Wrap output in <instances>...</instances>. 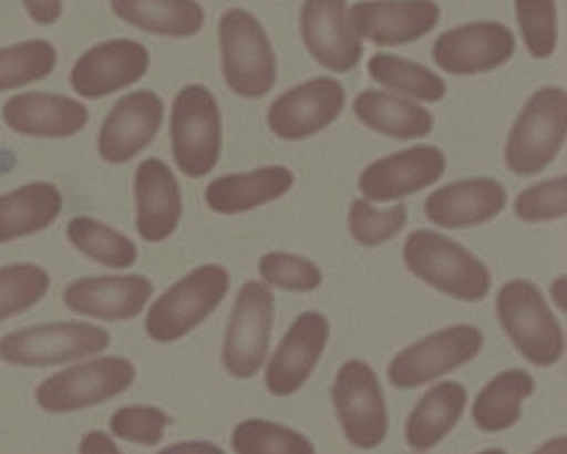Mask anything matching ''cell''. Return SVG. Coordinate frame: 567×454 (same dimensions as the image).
I'll use <instances>...</instances> for the list:
<instances>
[{"label":"cell","instance_id":"cell-1","mask_svg":"<svg viewBox=\"0 0 567 454\" xmlns=\"http://www.w3.org/2000/svg\"><path fill=\"white\" fill-rule=\"evenodd\" d=\"M219 47L224 80L237 96L257 100L274 90L277 56L254 13L240 7L226 10L219 20Z\"/></svg>","mask_w":567,"mask_h":454},{"label":"cell","instance_id":"cell-2","mask_svg":"<svg viewBox=\"0 0 567 454\" xmlns=\"http://www.w3.org/2000/svg\"><path fill=\"white\" fill-rule=\"evenodd\" d=\"M404 261L422 281L460 301H482L492 286V272L483 261L452 238L432 230L409 235Z\"/></svg>","mask_w":567,"mask_h":454},{"label":"cell","instance_id":"cell-3","mask_svg":"<svg viewBox=\"0 0 567 454\" xmlns=\"http://www.w3.org/2000/svg\"><path fill=\"white\" fill-rule=\"evenodd\" d=\"M567 133V96L558 86H545L529 96L509 131L505 163L516 176L543 173L558 157Z\"/></svg>","mask_w":567,"mask_h":454},{"label":"cell","instance_id":"cell-4","mask_svg":"<svg viewBox=\"0 0 567 454\" xmlns=\"http://www.w3.org/2000/svg\"><path fill=\"white\" fill-rule=\"evenodd\" d=\"M171 147L181 173L190 179H203L216 169L223 151V116L207 86L193 83L174 97Z\"/></svg>","mask_w":567,"mask_h":454},{"label":"cell","instance_id":"cell-5","mask_svg":"<svg viewBox=\"0 0 567 454\" xmlns=\"http://www.w3.org/2000/svg\"><path fill=\"white\" fill-rule=\"evenodd\" d=\"M496 316L526 361L551 367L561 359L565 332L533 282L512 279L503 285L496 296Z\"/></svg>","mask_w":567,"mask_h":454},{"label":"cell","instance_id":"cell-6","mask_svg":"<svg viewBox=\"0 0 567 454\" xmlns=\"http://www.w3.org/2000/svg\"><path fill=\"white\" fill-rule=\"evenodd\" d=\"M230 275L220 265H204L161 295L147 311L146 332L169 344L203 324L227 296Z\"/></svg>","mask_w":567,"mask_h":454},{"label":"cell","instance_id":"cell-7","mask_svg":"<svg viewBox=\"0 0 567 454\" xmlns=\"http://www.w3.org/2000/svg\"><path fill=\"white\" fill-rule=\"evenodd\" d=\"M134 379L136 369L127 359H93L43 380L35 399L49 413L80 412L126 392Z\"/></svg>","mask_w":567,"mask_h":454},{"label":"cell","instance_id":"cell-8","mask_svg":"<svg viewBox=\"0 0 567 454\" xmlns=\"http://www.w3.org/2000/svg\"><path fill=\"white\" fill-rule=\"evenodd\" d=\"M109 331L86 322L33 326L0 339V359L10 365L50 367L109 349Z\"/></svg>","mask_w":567,"mask_h":454},{"label":"cell","instance_id":"cell-9","mask_svg":"<svg viewBox=\"0 0 567 454\" xmlns=\"http://www.w3.org/2000/svg\"><path fill=\"white\" fill-rule=\"evenodd\" d=\"M333 403L342 432L352 446L374 450L388 436L389 419L381 382L369 363L351 359L333 385Z\"/></svg>","mask_w":567,"mask_h":454},{"label":"cell","instance_id":"cell-10","mask_svg":"<svg viewBox=\"0 0 567 454\" xmlns=\"http://www.w3.org/2000/svg\"><path fill=\"white\" fill-rule=\"evenodd\" d=\"M275 318V296L264 282L241 286L231 309L223 363L235 379H250L264 365Z\"/></svg>","mask_w":567,"mask_h":454},{"label":"cell","instance_id":"cell-11","mask_svg":"<svg viewBox=\"0 0 567 454\" xmlns=\"http://www.w3.org/2000/svg\"><path fill=\"white\" fill-rule=\"evenodd\" d=\"M483 341V332L476 326L442 329L399 352L389 365V380L402 390L427 385L475 359Z\"/></svg>","mask_w":567,"mask_h":454},{"label":"cell","instance_id":"cell-12","mask_svg":"<svg viewBox=\"0 0 567 454\" xmlns=\"http://www.w3.org/2000/svg\"><path fill=\"white\" fill-rule=\"evenodd\" d=\"M516 52V37L496 20H476L447 30L435 40L432 59L442 72L472 76L506 65Z\"/></svg>","mask_w":567,"mask_h":454},{"label":"cell","instance_id":"cell-13","mask_svg":"<svg viewBox=\"0 0 567 454\" xmlns=\"http://www.w3.org/2000/svg\"><path fill=\"white\" fill-rule=\"evenodd\" d=\"M346 90L331 76H317L285 91L270 104L268 127L284 141H303L321 133L340 117Z\"/></svg>","mask_w":567,"mask_h":454},{"label":"cell","instance_id":"cell-14","mask_svg":"<svg viewBox=\"0 0 567 454\" xmlns=\"http://www.w3.org/2000/svg\"><path fill=\"white\" fill-rule=\"evenodd\" d=\"M151 66L147 47L133 39L96 43L76 60L70 85L85 100H100L140 82Z\"/></svg>","mask_w":567,"mask_h":454},{"label":"cell","instance_id":"cell-15","mask_svg":"<svg viewBox=\"0 0 567 454\" xmlns=\"http://www.w3.org/2000/svg\"><path fill=\"white\" fill-rule=\"evenodd\" d=\"M163 121L164 101L159 94L151 90L124 94L100 127V157L114 166L130 163L156 140Z\"/></svg>","mask_w":567,"mask_h":454},{"label":"cell","instance_id":"cell-16","mask_svg":"<svg viewBox=\"0 0 567 454\" xmlns=\"http://www.w3.org/2000/svg\"><path fill=\"white\" fill-rule=\"evenodd\" d=\"M352 29L378 47H402L424 39L441 22L435 0H359L349 9Z\"/></svg>","mask_w":567,"mask_h":454},{"label":"cell","instance_id":"cell-17","mask_svg":"<svg viewBox=\"0 0 567 454\" xmlns=\"http://www.w3.org/2000/svg\"><path fill=\"white\" fill-rule=\"evenodd\" d=\"M300 33L308 53L330 72H352L361 62L364 47L352 29L346 0H305Z\"/></svg>","mask_w":567,"mask_h":454},{"label":"cell","instance_id":"cell-18","mask_svg":"<svg viewBox=\"0 0 567 454\" xmlns=\"http://www.w3.org/2000/svg\"><path fill=\"white\" fill-rule=\"evenodd\" d=\"M445 169L447 157L439 147L419 144L369 164L359 176V190L368 200H399L431 187Z\"/></svg>","mask_w":567,"mask_h":454},{"label":"cell","instance_id":"cell-19","mask_svg":"<svg viewBox=\"0 0 567 454\" xmlns=\"http://www.w3.org/2000/svg\"><path fill=\"white\" fill-rule=\"evenodd\" d=\"M330 339V321L321 312L298 316L275 351L265 372L268 392L290 396L301 389L317 369Z\"/></svg>","mask_w":567,"mask_h":454},{"label":"cell","instance_id":"cell-20","mask_svg":"<svg viewBox=\"0 0 567 454\" xmlns=\"http://www.w3.org/2000/svg\"><path fill=\"white\" fill-rule=\"evenodd\" d=\"M146 276H95L70 282L63 302L70 311L100 321H130L136 318L153 296Z\"/></svg>","mask_w":567,"mask_h":454},{"label":"cell","instance_id":"cell-21","mask_svg":"<svg viewBox=\"0 0 567 454\" xmlns=\"http://www.w3.org/2000/svg\"><path fill=\"white\" fill-rule=\"evenodd\" d=\"M3 123L13 133L45 140H65L85 130L90 111L70 96L42 91L16 94L2 107Z\"/></svg>","mask_w":567,"mask_h":454},{"label":"cell","instance_id":"cell-22","mask_svg":"<svg viewBox=\"0 0 567 454\" xmlns=\"http://www.w3.org/2000/svg\"><path fill=\"white\" fill-rule=\"evenodd\" d=\"M136 228L151 244L167 240L183 215V194L173 169L157 157L143 161L134 174Z\"/></svg>","mask_w":567,"mask_h":454},{"label":"cell","instance_id":"cell-23","mask_svg":"<svg viewBox=\"0 0 567 454\" xmlns=\"http://www.w3.org/2000/svg\"><path fill=\"white\" fill-rule=\"evenodd\" d=\"M508 194L502 182L473 177L444 185L429 195L424 210L429 220L444 228H470L493 220L506 207Z\"/></svg>","mask_w":567,"mask_h":454},{"label":"cell","instance_id":"cell-24","mask_svg":"<svg viewBox=\"0 0 567 454\" xmlns=\"http://www.w3.org/2000/svg\"><path fill=\"white\" fill-rule=\"evenodd\" d=\"M295 174L285 166H265L251 173L217 177L207 185V207L217 214L237 215L278 200L291 190Z\"/></svg>","mask_w":567,"mask_h":454},{"label":"cell","instance_id":"cell-25","mask_svg":"<svg viewBox=\"0 0 567 454\" xmlns=\"http://www.w3.org/2000/svg\"><path fill=\"white\" fill-rule=\"evenodd\" d=\"M352 111L369 130L392 140H421L434 130V116L427 107L388 91H361L354 97Z\"/></svg>","mask_w":567,"mask_h":454},{"label":"cell","instance_id":"cell-26","mask_svg":"<svg viewBox=\"0 0 567 454\" xmlns=\"http://www.w3.org/2000/svg\"><path fill=\"white\" fill-rule=\"evenodd\" d=\"M110 6L127 25L169 39H189L206 23V10L197 0H110Z\"/></svg>","mask_w":567,"mask_h":454},{"label":"cell","instance_id":"cell-27","mask_svg":"<svg viewBox=\"0 0 567 454\" xmlns=\"http://www.w3.org/2000/svg\"><path fill=\"white\" fill-rule=\"evenodd\" d=\"M468 395L458 382H442L432 386L419 400L405 423L408 445L415 452L434 450L462 419Z\"/></svg>","mask_w":567,"mask_h":454},{"label":"cell","instance_id":"cell-28","mask_svg":"<svg viewBox=\"0 0 567 454\" xmlns=\"http://www.w3.org/2000/svg\"><path fill=\"white\" fill-rule=\"evenodd\" d=\"M62 208V192L49 182H32L0 195V244L45 230Z\"/></svg>","mask_w":567,"mask_h":454},{"label":"cell","instance_id":"cell-29","mask_svg":"<svg viewBox=\"0 0 567 454\" xmlns=\"http://www.w3.org/2000/svg\"><path fill=\"white\" fill-rule=\"evenodd\" d=\"M535 379L526 370L512 369L489 380L473 403L472 419L482 432L499 433L519 422L523 402L535 393Z\"/></svg>","mask_w":567,"mask_h":454},{"label":"cell","instance_id":"cell-30","mask_svg":"<svg viewBox=\"0 0 567 454\" xmlns=\"http://www.w3.org/2000/svg\"><path fill=\"white\" fill-rule=\"evenodd\" d=\"M368 72L379 85L424 103H439L447 94V85L434 70L395 53L372 55Z\"/></svg>","mask_w":567,"mask_h":454},{"label":"cell","instance_id":"cell-31","mask_svg":"<svg viewBox=\"0 0 567 454\" xmlns=\"http://www.w3.org/2000/svg\"><path fill=\"white\" fill-rule=\"evenodd\" d=\"M70 244L103 267L124 270L137 260V248L130 238L92 217H76L66 227Z\"/></svg>","mask_w":567,"mask_h":454},{"label":"cell","instance_id":"cell-32","mask_svg":"<svg viewBox=\"0 0 567 454\" xmlns=\"http://www.w3.org/2000/svg\"><path fill=\"white\" fill-rule=\"evenodd\" d=\"M59 52L49 40L35 39L0 49V93L47 79L55 70Z\"/></svg>","mask_w":567,"mask_h":454},{"label":"cell","instance_id":"cell-33","mask_svg":"<svg viewBox=\"0 0 567 454\" xmlns=\"http://www.w3.org/2000/svg\"><path fill=\"white\" fill-rule=\"evenodd\" d=\"M231 448L240 454H313L315 445L295 430L265 420H247L231 433Z\"/></svg>","mask_w":567,"mask_h":454},{"label":"cell","instance_id":"cell-34","mask_svg":"<svg viewBox=\"0 0 567 454\" xmlns=\"http://www.w3.org/2000/svg\"><path fill=\"white\" fill-rule=\"evenodd\" d=\"M515 12L529 55L536 60L553 56L559 39L556 0H515Z\"/></svg>","mask_w":567,"mask_h":454},{"label":"cell","instance_id":"cell-35","mask_svg":"<svg viewBox=\"0 0 567 454\" xmlns=\"http://www.w3.org/2000/svg\"><path fill=\"white\" fill-rule=\"evenodd\" d=\"M49 289L50 275L37 265L0 268V322L42 301Z\"/></svg>","mask_w":567,"mask_h":454},{"label":"cell","instance_id":"cell-36","mask_svg":"<svg viewBox=\"0 0 567 454\" xmlns=\"http://www.w3.org/2000/svg\"><path fill=\"white\" fill-rule=\"evenodd\" d=\"M349 231L362 247H379L391 241L408 224V207L394 205L388 210H378L371 202L358 198L352 202L348 215Z\"/></svg>","mask_w":567,"mask_h":454},{"label":"cell","instance_id":"cell-37","mask_svg":"<svg viewBox=\"0 0 567 454\" xmlns=\"http://www.w3.org/2000/svg\"><path fill=\"white\" fill-rule=\"evenodd\" d=\"M261 279L285 291L310 292L320 288L323 272L308 258L285 251H271L258 261Z\"/></svg>","mask_w":567,"mask_h":454},{"label":"cell","instance_id":"cell-38","mask_svg":"<svg viewBox=\"0 0 567 454\" xmlns=\"http://www.w3.org/2000/svg\"><path fill=\"white\" fill-rule=\"evenodd\" d=\"M169 422L167 413L157 406L130 405L114 412L110 429L124 442L156 446L163 442Z\"/></svg>","mask_w":567,"mask_h":454},{"label":"cell","instance_id":"cell-39","mask_svg":"<svg viewBox=\"0 0 567 454\" xmlns=\"http://www.w3.org/2000/svg\"><path fill=\"white\" fill-rule=\"evenodd\" d=\"M515 211L523 221L558 220L567 211V177L559 176L525 188L516 197Z\"/></svg>","mask_w":567,"mask_h":454},{"label":"cell","instance_id":"cell-40","mask_svg":"<svg viewBox=\"0 0 567 454\" xmlns=\"http://www.w3.org/2000/svg\"><path fill=\"white\" fill-rule=\"evenodd\" d=\"M25 12L39 25H53L63 12V0H22Z\"/></svg>","mask_w":567,"mask_h":454},{"label":"cell","instance_id":"cell-41","mask_svg":"<svg viewBox=\"0 0 567 454\" xmlns=\"http://www.w3.org/2000/svg\"><path fill=\"white\" fill-rule=\"evenodd\" d=\"M80 453L83 454H117L121 453L112 436L103 432H90L80 443Z\"/></svg>","mask_w":567,"mask_h":454},{"label":"cell","instance_id":"cell-42","mask_svg":"<svg viewBox=\"0 0 567 454\" xmlns=\"http://www.w3.org/2000/svg\"><path fill=\"white\" fill-rule=\"evenodd\" d=\"M163 453H223L219 446L210 445V443H183V445H174Z\"/></svg>","mask_w":567,"mask_h":454},{"label":"cell","instance_id":"cell-43","mask_svg":"<svg viewBox=\"0 0 567 454\" xmlns=\"http://www.w3.org/2000/svg\"><path fill=\"white\" fill-rule=\"evenodd\" d=\"M551 298L559 311L566 312L567 309V279L566 276L556 278L551 285Z\"/></svg>","mask_w":567,"mask_h":454},{"label":"cell","instance_id":"cell-44","mask_svg":"<svg viewBox=\"0 0 567 454\" xmlns=\"http://www.w3.org/2000/svg\"><path fill=\"white\" fill-rule=\"evenodd\" d=\"M566 448L567 442L565 436H559V438H553L551 442L543 445L536 453H566Z\"/></svg>","mask_w":567,"mask_h":454}]
</instances>
